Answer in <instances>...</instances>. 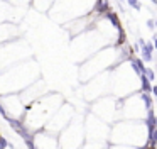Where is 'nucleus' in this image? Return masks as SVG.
Here are the masks:
<instances>
[{
  "mask_svg": "<svg viewBox=\"0 0 157 149\" xmlns=\"http://www.w3.org/2000/svg\"><path fill=\"white\" fill-rule=\"evenodd\" d=\"M140 100L144 102V107H145V110H147V112L154 109V105H152V97H150V93H145V91H140Z\"/></svg>",
  "mask_w": 157,
  "mask_h": 149,
  "instance_id": "2",
  "label": "nucleus"
},
{
  "mask_svg": "<svg viewBox=\"0 0 157 149\" xmlns=\"http://www.w3.org/2000/svg\"><path fill=\"white\" fill-rule=\"evenodd\" d=\"M122 2H123V0H118V4H122Z\"/></svg>",
  "mask_w": 157,
  "mask_h": 149,
  "instance_id": "13",
  "label": "nucleus"
},
{
  "mask_svg": "<svg viewBox=\"0 0 157 149\" xmlns=\"http://www.w3.org/2000/svg\"><path fill=\"white\" fill-rule=\"evenodd\" d=\"M154 49H157V34H155V36H154Z\"/></svg>",
  "mask_w": 157,
  "mask_h": 149,
  "instance_id": "9",
  "label": "nucleus"
},
{
  "mask_svg": "<svg viewBox=\"0 0 157 149\" xmlns=\"http://www.w3.org/2000/svg\"><path fill=\"white\" fill-rule=\"evenodd\" d=\"M154 129H157V117H155V120H154Z\"/></svg>",
  "mask_w": 157,
  "mask_h": 149,
  "instance_id": "11",
  "label": "nucleus"
},
{
  "mask_svg": "<svg viewBox=\"0 0 157 149\" xmlns=\"http://www.w3.org/2000/svg\"><path fill=\"white\" fill-rule=\"evenodd\" d=\"M152 4H154V5H157V0H152Z\"/></svg>",
  "mask_w": 157,
  "mask_h": 149,
  "instance_id": "12",
  "label": "nucleus"
},
{
  "mask_svg": "<svg viewBox=\"0 0 157 149\" xmlns=\"http://www.w3.org/2000/svg\"><path fill=\"white\" fill-rule=\"evenodd\" d=\"M152 93H154V97H157V87H152Z\"/></svg>",
  "mask_w": 157,
  "mask_h": 149,
  "instance_id": "10",
  "label": "nucleus"
},
{
  "mask_svg": "<svg viewBox=\"0 0 157 149\" xmlns=\"http://www.w3.org/2000/svg\"><path fill=\"white\" fill-rule=\"evenodd\" d=\"M7 144H9V141L0 136V149H5V147H7Z\"/></svg>",
  "mask_w": 157,
  "mask_h": 149,
  "instance_id": "7",
  "label": "nucleus"
},
{
  "mask_svg": "<svg viewBox=\"0 0 157 149\" xmlns=\"http://www.w3.org/2000/svg\"><path fill=\"white\" fill-rule=\"evenodd\" d=\"M147 27H149V29H154V27H155V20H154V19H149V20H147Z\"/></svg>",
  "mask_w": 157,
  "mask_h": 149,
  "instance_id": "8",
  "label": "nucleus"
},
{
  "mask_svg": "<svg viewBox=\"0 0 157 149\" xmlns=\"http://www.w3.org/2000/svg\"><path fill=\"white\" fill-rule=\"evenodd\" d=\"M140 81H142V91L150 93V91H152V87H150V81L147 80L145 75H140Z\"/></svg>",
  "mask_w": 157,
  "mask_h": 149,
  "instance_id": "4",
  "label": "nucleus"
},
{
  "mask_svg": "<svg viewBox=\"0 0 157 149\" xmlns=\"http://www.w3.org/2000/svg\"><path fill=\"white\" fill-rule=\"evenodd\" d=\"M105 17L108 19V20L112 22V24H113V26L117 27L118 31L122 29V27H120V22H118V17H117V14H115V12H110V10H108V12H106V14H105Z\"/></svg>",
  "mask_w": 157,
  "mask_h": 149,
  "instance_id": "3",
  "label": "nucleus"
},
{
  "mask_svg": "<svg viewBox=\"0 0 157 149\" xmlns=\"http://www.w3.org/2000/svg\"><path fill=\"white\" fill-rule=\"evenodd\" d=\"M144 75L147 76V80H149V81H154V80H155V75H154V71H152L150 68H145V71H144Z\"/></svg>",
  "mask_w": 157,
  "mask_h": 149,
  "instance_id": "6",
  "label": "nucleus"
},
{
  "mask_svg": "<svg viewBox=\"0 0 157 149\" xmlns=\"http://www.w3.org/2000/svg\"><path fill=\"white\" fill-rule=\"evenodd\" d=\"M152 51H154V44L152 43H145L142 47H140V53H142V59L144 61H147V63H150L152 61Z\"/></svg>",
  "mask_w": 157,
  "mask_h": 149,
  "instance_id": "1",
  "label": "nucleus"
},
{
  "mask_svg": "<svg viewBox=\"0 0 157 149\" xmlns=\"http://www.w3.org/2000/svg\"><path fill=\"white\" fill-rule=\"evenodd\" d=\"M128 2V5H130L132 9H135V10H140L142 9V4H140L139 0H127Z\"/></svg>",
  "mask_w": 157,
  "mask_h": 149,
  "instance_id": "5",
  "label": "nucleus"
}]
</instances>
